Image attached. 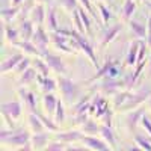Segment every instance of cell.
I'll list each match as a JSON object with an SVG mask.
<instances>
[{
  "label": "cell",
  "mask_w": 151,
  "mask_h": 151,
  "mask_svg": "<svg viewBox=\"0 0 151 151\" xmlns=\"http://www.w3.org/2000/svg\"><path fill=\"white\" fill-rule=\"evenodd\" d=\"M58 88H59V91H60L62 100H64L65 103L76 101V100L80 97V94H82L80 85H77L76 82H73L68 77H65V74L64 76H59V79H58Z\"/></svg>",
  "instance_id": "6da1fadb"
},
{
  "label": "cell",
  "mask_w": 151,
  "mask_h": 151,
  "mask_svg": "<svg viewBox=\"0 0 151 151\" xmlns=\"http://www.w3.org/2000/svg\"><path fill=\"white\" fill-rule=\"evenodd\" d=\"M68 36H71V38H74L76 41H77V44H79V48L82 50V52L91 59V62H92V65L95 67V68H100V65H98V59H97V56H95V53H94V48H92V45L86 41V38L83 36V33H80L77 29H74V30H68Z\"/></svg>",
  "instance_id": "7a4b0ae2"
},
{
  "label": "cell",
  "mask_w": 151,
  "mask_h": 151,
  "mask_svg": "<svg viewBox=\"0 0 151 151\" xmlns=\"http://www.w3.org/2000/svg\"><path fill=\"white\" fill-rule=\"evenodd\" d=\"M151 97V91L150 89H145V91H141V92H137V94H130V97L127 98V101H125L121 107H119V110L121 112H130V110H133V109H136L137 106H141L145 100H148Z\"/></svg>",
  "instance_id": "3957f363"
},
{
  "label": "cell",
  "mask_w": 151,
  "mask_h": 151,
  "mask_svg": "<svg viewBox=\"0 0 151 151\" xmlns=\"http://www.w3.org/2000/svg\"><path fill=\"white\" fill-rule=\"evenodd\" d=\"M42 58L45 59V62L48 64L50 70H52L53 73H56L59 76H64L67 73V65H65V62H64L62 58H59V56H56L53 53H48V52H45Z\"/></svg>",
  "instance_id": "277c9868"
},
{
  "label": "cell",
  "mask_w": 151,
  "mask_h": 151,
  "mask_svg": "<svg viewBox=\"0 0 151 151\" xmlns=\"http://www.w3.org/2000/svg\"><path fill=\"white\" fill-rule=\"evenodd\" d=\"M124 88H127L125 86V80H116V79H109L106 77V80L100 85V91H101L103 94L106 95H115L116 92L122 91Z\"/></svg>",
  "instance_id": "5b68a950"
},
{
  "label": "cell",
  "mask_w": 151,
  "mask_h": 151,
  "mask_svg": "<svg viewBox=\"0 0 151 151\" xmlns=\"http://www.w3.org/2000/svg\"><path fill=\"white\" fill-rule=\"evenodd\" d=\"M32 139V134L27 132V130H17V132H12L6 139L2 142V144H8V145H26L29 144V141Z\"/></svg>",
  "instance_id": "8992f818"
},
{
  "label": "cell",
  "mask_w": 151,
  "mask_h": 151,
  "mask_svg": "<svg viewBox=\"0 0 151 151\" xmlns=\"http://www.w3.org/2000/svg\"><path fill=\"white\" fill-rule=\"evenodd\" d=\"M38 48L41 50L42 53L47 52V47H48V42H50V35L45 33L44 27H42V24H38L35 32H33V36H32V40H30Z\"/></svg>",
  "instance_id": "52a82bcc"
},
{
  "label": "cell",
  "mask_w": 151,
  "mask_h": 151,
  "mask_svg": "<svg viewBox=\"0 0 151 151\" xmlns=\"http://www.w3.org/2000/svg\"><path fill=\"white\" fill-rule=\"evenodd\" d=\"M82 142L85 144L86 148L95 150V151H107L110 148L103 139H97V137H94L92 134H83Z\"/></svg>",
  "instance_id": "ba28073f"
},
{
  "label": "cell",
  "mask_w": 151,
  "mask_h": 151,
  "mask_svg": "<svg viewBox=\"0 0 151 151\" xmlns=\"http://www.w3.org/2000/svg\"><path fill=\"white\" fill-rule=\"evenodd\" d=\"M107 110H109V104H107V101H106L103 97L97 95V97L92 98L91 107H89V112H91V113H94L97 118H101Z\"/></svg>",
  "instance_id": "9c48e42d"
},
{
  "label": "cell",
  "mask_w": 151,
  "mask_h": 151,
  "mask_svg": "<svg viewBox=\"0 0 151 151\" xmlns=\"http://www.w3.org/2000/svg\"><path fill=\"white\" fill-rule=\"evenodd\" d=\"M50 41H52V42L55 44V47L59 48L60 52L68 53V55L73 53V50L68 48V45H67V41H68V36H67V35H62V33H59V32H53L52 35H50Z\"/></svg>",
  "instance_id": "30bf717a"
},
{
  "label": "cell",
  "mask_w": 151,
  "mask_h": 151,
  "mask_svg": "<svg viewBox=\"0 0 151 151\" xmlns=\"http://www.w3.org/2000/svg\"><path fill=\"white\" fill-rule=\"evenodd\" d=\"M144 116V109H137V110H130L127 118H125V125L130 133L134 132L137 122H141V118Z\"/></svg>",
  "instance_id": "8fae6325"
},
{
  "label": "cell",
  "mask_w": 151,
  "mask_h": 151,
  "mask_svg": "<svg viewBox=\"0 0 151 151\" xmlns=\"http://www.w3.org/2000/svg\"><path fill=\"white\" fill-rule=\"evenodd\" d=\"M33 21L32 20H21L20 21V26H18V32H20V38H23L24 41H30L32 36H33Z\"/></svg>",
  "instance_id": "7c38bea8"
},
{
  "label": "cell",
  "mask_w": 151,
  "mask_h": 151,
  "mask_svg": "<svg viewBox=\"0 0 151 151\" xmlns=\"http://www.w3.org/2000/svg\"><path fill=\"white\" fill-rule=\"evenodd\" d=\"M129 29L130 32L133 33L134 38H137V40H147L148 36V32H147V26L139 21H134V20H130L129 23Z\"/></svg>",
  "instance_id": "4fadbf2b"
},
{
  "label": "cell",
  "mask_w": 151,
  "mask_h": 151,
  "mask_svg": "<svg viewBox=\"0 0 151 151\" xmlns=\"http://www.w3.org/2000/svg\"><path fill=\"white\" fill-rule=\"evenodd\" d=\"M139 47H141V41H132V42H130L127 56H125V65H127V67H133L136 62H137Z\"/></svg>",
  "instance_id": "5bb4252c"
},
{
  "label": "cell",
  "mask_w": 151,
  "mask_h": 151,
  "mask_svg": "<svg viewBox=\"0 0 151 151\" xmlns=\"http://www.w3.org/2000/svg\"><path fill=\"white\" fill-rule=\"evenodd\" d=\"M144 68H145V60H141V62H137V65H136V68H134V73L125 76L124 80H125V86H127L125 89H132V88L134 86L137 77L141 76V73L144 71Z\"/></svg>",
  "instance_id": "9a60e30c"
},
{
  "label": "cell",
  "mask_w": 151,
  "mask_h": 151,
  "mask_svg": "<svg viewBox=\"0 0 151 151\" xmlns=\"http://www.w3.org/2000/svg\"><path fill=\"white\" fill-rule=\"evenodd\" d=\"M85 133H80L77 130H67V132H60L56 134L58 141H62L65 144H71V142H76V141H82Z\"/></svg>",
  "instance_id": "2e32d148"
},
{
  "label": "cell",
  "mask_w": 151,
  "mask_h": 151,
  "mask_svg": "<svg viewBox=\"0 0 151 151\" xmlns=\"http://www.w3.org/2000/svg\"><path fill=\"white\" fill-rule=\"evenodd\" d=\"M0 109H2V112H6L8 115H11V116L14 118L15 121L21 116V112H23V109H21V103H18V101L3 103Z\"/></svg>",
  "instance_id": "e0dca14e"
},
{
  "label": "cell",
  "mask_w": 151,
  "mask_h": 151,
  "mask_svg": "<svg viewBox=\"0 0 151 151\" xmlns=\"http://www.w3.org/2000/svg\"><path fill=\"white\" fill-rule=\"evenodd\" d=\"M18 95L21 97V100L24 101V104H26V107H27L30 112H35V110H36V97H35L33 92L20 88V89H18Z\"/></svg>",
  "instance_id": "ac0fdd59"
},
{
  "label": "cell",
  "mask_w": 151,
  "mask_h": 151,
  "mask_svg": "<svg viewBox=\"0 0 151 151\" xmlns=\"http://www.w3.org/2000/svg\"><path fill=\"white\" fill-rule=\"evenodd\" d=\"M29 15H30V20H32L35 24H44L47 12H45V8L40 3V5H35V6L30 9Z\"/></svg>",
  "instance_id": "d6986e66"
},
{
  "label": "cell",
  "mask_w": 151,
  "mask_h": 151,
  "mask_svg": "<svg viewBox=\"0 0 151 151\" xmlns=\"http://www.w3.org/2000/svg\"><path fill=\"white\" fill-rule=\"evenodd\" d=\"M100 136L103 137V141H104L110 148H115L116 139H115V134H113V130H112L110 125H104V124L100 125Z\"/></svg>",
  "instance_id": "ffe728a7"
},
{
  "label": "cell",
  "mask_w": 151,
  "mask_h": 151,
  "mask_svg": "<svg viewBox=\"0 0 151 151\" xmlns=\"http://www.w3.org/2000/svg\"><path fill=\"white\" fill-rule=\"evenodd\" d=\"M14 45H15V47H18V48H21V50H24V52H26L27 55L40 56V58H42V56H44V53H42L41 50L38 48V47H36V45H35L32 41H24V40H23L21 42H20V41H17Z\"/></svg>",
  "instance_id": "44dd1931"
},
{
  "label": "cell",
  "mask_w": 151,
  "mask_h": 151,
  "mask_svg": "<svg viewBox=\"0 0 151 151\" xmlns=\"http://www.w3.org/2000/svg\"><path fill=\"white\" fill-rule=\"evenodd\" d=\"M121 29H122V24L119 23V24H115V26H112L104 35H103V40H101V42H100V48H104L109 42H112L113 40L116 38V35L121 32Z\"/></svg>",
  "instance_id": "7402d4cb"
},
{
  "label": "cell",
  "mask_w": 151,
  "mask_h": 151,
  "mask_svg": "<svg viewBox=\"0 0 151 151\" xmlns=\"http://www.w3.org/2000/svg\"><path fill=\"white\" fill-rule=\"evenodd\" d=\"M134 11H136V3L133 2V0H125L122 8H121V18L122 21L125 23H129L134 14Z\"/></svg>",
  "instance_id": "603a6c76"
},
{
  "label": "cell",
  "mask_w": 151,
  "mask_h": 151,
  "mask_svg": "<svg viewBox=\"0 0 151 151\" xmlns=\"http://www.w3.org/2000/svg\"><path fill=\"white\" fill-rule=\"evenodd\" d=\"M21 59H23V55H20V53H17V55H14V56L5 59V60L2 62V65H0V73H8V71H11V70H14V68L18 65V62H20Z\"/></svg>",
  "instance_id": "cb8c5ba5"
},
{
  "label": "cell",
  "mask_w": 151,
  "mask_h": 151,
  "mask_svg": "<svg viewBox=\"0 0 151 151\" xmlns=\"http://www.w3.org/2000/svg\"><path fill=\"white\" fill-rule=\"evenodd\" d=\"M48 142V134L44 133V132H40V133H33L32 139H30V144H32V148L33 150H41V148H45Z\"/></svg>",
  "instance_id": "d4e9b609"
},
{
  "label": "cell",
  "mask_w": 151,
  "mask_h": 151,
  "mask_svg": "<svg viewBox=\"0 0 151 151\" xmlns=\"http://www.w3.org/2000/svg\"><path fill=\"white\" fill-rule=\"evenodd\" d=\"M91 101H92L91 95H85V97H82V98L79 100V101L76 103L73 113H74V115H79V113H86V112H89Z\"/></svg>",
  "instance_id": "484cf974"
},
{
  "label": "cell",
  "mask_w": 151,
  "mask_h": 151,
  "mask_svg": "<svg viewBox=\"0 0 151 151\" xmlns=\"http://www.w3.org/2000/svg\"><path fill=\"white\" fill-rule=\"evenodd\" d=\"M58 97H55L52 92H45V95L42 97V103H44V109L48 113H55L56 106H58Z\"/></svg>",
  "instance_id": "4316f807"
},
{
  "label": "cell",
  "mask_w": 151,
  "mask_h": 151,
  "mask_svg": "<svg viewBox=\"0 0 151 151\" xmlns=\"http://www.w3.org/2000/svg\"><path fill=\"white\" fill-rule=\"evenodd\" d=\"M113 64H115V60H112V59H107V60L104 62V65L98 68V73H97L95 76H92V77H91L89 80H88V83H92V82H95V80H100V79L106 77V76L109 74V71H110V67H112Z\"/></svg>",
  "instance_id": "83f0119b"
},
{
  "label": "cell",
  "mask_w": 151,
  "mask_h": 151,
  "mask_svg": "<svg viewBox=\"0 0 151 151\" xmlns=\"http://www.w3.org/2000/svg\"><path fill=\"white\" fill-rule=\"evenodd\" d=\"M29 125H30V129H32L33 133L44 132V129H45V125L42 124L41 118L38 116L36 112H30V115H29Z\"/></svg>",
  "instance_id": "f1b7e54d"
},
{
  "label": "cell",
  "mask_w": 151,
  "mask_h": 151,
  "mask_svg": "<svg viewBox=\"0 0 151 151\" xmlns=\"http://www.w3.org/2000/svg\"><path fill=\"white\" fill-rule=\"evenodd\" d=\"M36 76H38V71L36 68H32L29 67L24 73L20 74V79H18V85H30L35 79H36Z\"/></svg>",
  "instance_id": "f546056e"
},
{
  "label": "cell",
  "mask_w": 151,
  "mask_h": 151,
  "mask_svg": "<svg viewBox=\"0 0 151 151\" xmlns=\"http://www.w3.org/2000/svg\"><path fill=\"white\" fill-rule=\"evenodd\" d=\"M45 23H47V26L48 29L52 30V32H56L59 27H58V20H56V8L53 6H50L47 9V15H45Z\"/></svg>",
  "instance_id": "4dcf8cb0"
},
{
  "label": "cell",
  "mask_w": 151,
  "mask_h": 151,
  "mask_svg": "<svg viewBox=\"0 0 151 151\" xmlns=\"http://www.w3.org/2000/svg\"><path fill=\"white\" fill-rule=\"evenodd\" d=\"M36 80L41 83V89L44 91V92H52V91H55V88H56V80H53V79H50V77H44L42 74H40V76H36Z\"/></svg>",
  "instance_id": "1f68e13d"
},
{
  "label": "cell",
  "mask_w": 151,
  "mask_h": 151,
  "mask_svg": "<svg viewBox=\"0 0 151 151\" xmlns=\"http://www.w3.org/2000/svg\"><path fill=\"white\" fill-rule=\"evenodd\" d=\"M129 97H130L129 89H127V91H119V92H116L115 95H113V109L119 110V107H121L125 101H127Z\"/></svg>",
  "instance_id": "d6a6232c"
},
{
  "label": "cell",
  "mask_w": 151,
  "mask_h": 151,
  "mask_svg": "<svg viewBox=\"0 0 151 151\" xmlns=\"http://www.w3.org/2000/svg\"><path fill=\"white\" fill-rule=\"evenodd\" d=\"M33 64H35V68H36L38 73L42 74L44 77H48V71H52V70H50L45 59H40V56H36V59L33 60Z\"/></svg>",
  "instance_id": "836d02e7"
},
{
  "label": "cell",
  "mask_w": 151,
  "mask_h": 151,
  "mask_svg": "<svg viewBox=\"0 0 151 151\" xmlns=\"http://www.w3.org/2000/svg\"><path fill=\"white\" fill-rule=\"evenodd\" d=\"M82 132L85 134H94V133H100V125L94 121V119H88L83 125H82Z\"/></svg>",
  "instance_id": "e575fe53"
},
{
  "label": "cell",
  "mask_w": 151,
  "mask_h": 151,
  "mask_svg": "<svg viewBox=\"0 0 151 151\" xmlns=\"http://www.w3.org/2000/svg\"><path fill=\"white\" fill-rule=\"evenodd\" d=\"M36 113H38V116L41 118L42 124L45 125V129H47L48 132H59V125H58V122H56V121L50 119L48 116H45V115H44V113H40V112H36Z\"/></svg>",
  "instance_id": "d590c367"
},
{
  "label": "cell",
  "mask_w": 151,
  "mask_h": 151,
  "mask_svg": "<svg viewBox=\"0 0 151 151\" xmlns=\"http://www.w3.org/2000/svg\"><path fill=\"white\" fill-rule=\"evenodd\" d=\"M5 36H6V41H9L11 44H15L18 41L20 32H18V29H12L11 26L5 24Z\"/></svg>",
  "instance_id": "8d00e7d4"
},
{
  "label": "cell",
  "mask_w": 151,
  "mask_h": 151,
  "mask_svg": "<svg viewBox=\"0 0 151 151\" xmlns=\"http://www.w3.org/2000/svg\"><path fill=\"white\" fill-rule=\"evenodd\" d=\"M79 9V14H80V17H82V21H83V24H85V30H86V33L89 35V36H92V24H91V18L88 17V14L85 12V8L82 6V8H77Z\"/></svg>",
  "instance_id": "74e56055"
},
{
  "label": "cell",
  "mask_w": 151,
  "mask_h": 151,
  "mask_svg": "<svg viewBox=\"0 0 151 151\" xmlns=\"http://www.w3.org/2000/svg\"><path fill=\"white\" fill-rule=\"evenodd\" d=\"M55 121L58 124H62L65 121V107H64V101H58V106H56V110H55Z\"/></svg>",
  "instance_id": "f35d334b"
},
{
  "label": "cell",
  "mask_w": 151,
  "mask_h": 151,
  "mask_svg": "<svg viewBox=\"0 0 151 151\" xmlns=\"http://www.w3.org/2000/svg\"><path fill=\"white\" fill-rule=\"evenodd\" d=\"M134 144L141 150L151 151V139H145V137L141 136V134H134Z\"/></svg>",
  "instance_id": "ab89813d"
},
{
  "label": "cell",
  "mask_w": 151,
  "mask_h": 151,
  "mask_svg": "<svg viewBox=\"0 0 151 151\" xmlns=\"http://www.w3.org/2000/svg\"><path fill=\"white\" fill-rule=\"evenodd\" d=\"M97 8H98V11H100V14H101L103 24H107L109 20L112 18V12H110V9H109L106 5H103L101 2H98V3H97Z\"/></svg>",
  "instance_id": "60d3db41"
},
{
  "label": "cell",
  "mask_w": 151,
  "mask_h": 151,
  "mask_svg": "<svg viewBox=\"0 0 151 151\" xmlns=\"http://www.w3.org/2000/svg\"><path fill=\"white\" fill-rule=\"evenodd\" d=\"M71 14H73V20H74V24H76V29H77L80 33H85V32H86V30H85V24H83L82 17H80V14H79V9L76 8Z\"/></svg>",
  "instance_id": "b9f144b4"
},
{
  "label": "cell",
  "mask_w": 151,
  "mask_h": 151,
  "mask_svg": "<svg viewBox=\"0 0 151 151\" xmlns=\"http://www.w3.org/2000/svg\"><path fill=\"white\" fill-rule=\"evenodd\" d=\"M18 11H20L18 6H12V8H9V9H3V11H2V18L8 23V21H11L12 18L18 14Z\"/></svg>",
  "instance_id": "7bdbcfd3"
},
{
  "label": "cell",
  "mask_w": 151,
  "mask_h": 151,
  "mask_svg": "<svg viewBox=\"0 0 151 151\" xmlns=\"http://www.w3.org/2000/svg\"><path fill=\"white\" fill-rule=\"evenodd\" d=\"M29 67H30V59H29V58H23V59L18 62V65L14 68V71H15V74H21V73L26 71Z\"/></svg>",
  "instance_id": "ee69618b"
},
{
  "label": "cell",
  "mask_w": 151,
  "mask_h": 151,
  "mask_svg": "<svg viewBox=\"0 0 151 151\" xmlns=\"http://www.w3.org/2000/svg\"><path fill=\"white\" fill-rule=\"evenodd\" d=\"M45 150H48V151H62V150H67V147H65V142L58 141V142H53V144L47 145Z\"/></svg>",
  "instance_id": "f6af8a7d"
},
{
  "label": "cell",
  "mask_w": 151,
  "mask_h": 151,
  "mask_svg": "<svg viewBox=\"0 0 151 151\" xmlns=\"http://www.w3.org/2000/svg\"><path fill=\"white\" fill-rule=\"evenodd\" d=\"M79 2L82 3V6H83L88 12H89V14H91L94 18H97V14L94 12V8H92V5H91V0H79Z\"/></svg>",
  "instance_id": "bcb514c9"
},
{
  "label": "cell",
  "mask_w": 151,
  "mask_h": 151,
  "mask_svg": "<svg viewBox=\"0 0 151 151\" xmlns=\"http://www.w3.org/2000/svg\"><path fill=\"white\" fill-rule=\"evenodd\" d=\"M141 125H142V127L148 132V134L151 136V121H150V118H148V116H145V115H144V116L141 118Z\"/></svg>",
  "instance_id": "7dc6e473"
},
{
  "label": "cell",
  "mask_w": 151,
  "mask_h": 151,
  "mask_svg": "<svg viewBox=\"0 0 151 151\" xmlns=\"http://www.w3.org/2000/svg\"><path fill=\"white\" fill-rule=\"evenodd\" d=\"M77 2H79V0H64V6H65L67 11L73 12L76 8H77Z\"/></svg>",
  "instance_id": "c3c4849f"
},
{
  "label": "cell",
  "mask_w": 151,
  "mask_h": 151,
  "mask_svg": "<svg viewBox=\"0 0 151 151\" xmlns=\"http://www.w3.org/2000/svg\"><path fill=\"white\" fill-rule=\"evenodd\" d=\"M100 119H101L103 121V124L104 125H110V127H112V110L109 109L106 113H104V115L101 116V118H100Z\"/></svg>",
  "instance_id": "681fc988"
},
{
  "label": "cell",
  "mask_w": 151,
  "mask_h": 151,
  "mask_svg": "<svg viewBox=\"0 0 151 151\" xmlns=\"http://www.w3.org/2000/svg\"><path fill=\"white\" fill-rule=\"evenodd\" d=\"M118 74H119V70H118L116 62H115V64L110 67V71H109V74L106 76V77H109V79H116V76H118Z\"/></svg>",
  "instance_id": "f907efd6"
},
{
  "label": "cell",
  "mask_w": 151,
  "mask_h": 151,
  "mask_svg": "<svg viewBox=\"0 0 151 151\" xmlns=\"http://www.w3.org/2000/svg\"><path fill=\"white\" fill-rule=\"evenodd\" d=\"M74 118H76V124H85L86 121H88V115H86V113H79V115H74Z\"/></svg>",
  "instance_id": "816d5d0a"
},
{
  "label": "cell",
  "mask_w": 151,
  "mask_h": 151,
  "mask_svg": "<svg viewBox=\"0 0 151 151\" xmlns=\"http://www.w3.org/2000/svg\"><path fill=\"white\" fill-rule=\"evenodd\" d=\"M147 32H148L147 40H150V38H151V12L148 14V20H147Z\"/></svg>",
  "instance_id": "f5cc1de1"
},
{
  "label": "cell",
  "mask_w": 151,
  "mask_h": 151,
  "mask_svg": "<svg viewBox=\"0 0 151 151\" xmlns=\"http://www.w3.org/2000/svg\"><path fill=\"white\" fill-rule=\"evenodd\" d=\"M24 0H12V6H18L20 3H23Z\"/></svg>",
  "instance_id": "db71d44e"
},
{
  "label": "cell",
  "mask_w": 151,
  "mask_h": 151,
  "mask_svg": "<svg viewBox=\"0 0 151 151\" xmlns=\"http://www.w3.org/2000/svg\"><path fill=\"white\" fill-rule=\"evenodd\" d=\"M148 77L151 79V58H150V60H148Z\"/></svg>",
  "instance_id": "11a10c76"
},
{
  "label": "cell",
  "mask_w": 151,
  "mask_h": 151,
  "mask_svg": "<svg viewBox=\"0 0 151 151\" xmlns=\"http://www.w3.org/2000/svg\"><path fill=\"white\" fill-rule=\"evenodd\" d=\"M147 106H148V109L151 110V97L148 98V101H147Z\"/></svg>",
  "instance_id": "9f6ffc18"
},
{
  "label": "cell",
  "mask_w": 151,
  "mask_h": 151,
  "mask_svg": "<svg viewBox=\"0 0 151 151\" xmlns=\"http://www.w3.org/2000/svg\"><path fill=\"white\" fill-rule=\"evenodd\" d=\"M145 42H147L148 48H151V38H150V40H145Z\"/></svg>",
  "instance_id": "6f0895ef"
},
{
  "label": "cell",
  "mask_w": 151,
  "mask_h": 151,
  "mask_svg": "<svg viewBox=\"0 0 151 151\" xmlns=\"http://www.w3.org/2000/svg\"><path fill=\"white\" fill-rule=\"evenodd\" d=\"M36 2H40V3H44V2H48V0H36Z\"/></svg>",
  "instance_id": "680465c9"
},
{
  "label": "cell",
  "mask_w": 151,
  "mask_h": 151,
  "mask_svg": "<svg viewBox=\"0 0 151 151\" xmlns=\"http://www.w3.org/2000/svg\"><path fill=\"white\" fill-rule=\"evenodd\" d=\"M98 2H104V0H98Z\"/></svg>",
  "instance_id": "91938a15"
}]
</instances>
